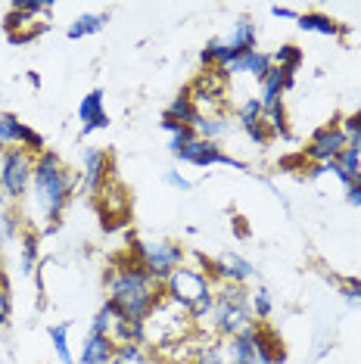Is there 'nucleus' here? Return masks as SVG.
<instances>
[{"label": "nucleus", "instance_id": "1", "mask_svg": "<svg viewBox=\"0 0 361 364\" xmlns=\"http://www.w3.org/2000/svg\"><path fill=\"white\" fill-rule=\"evenodd\" d=\"M106 287H109V302L128 321H146V314L166 296L162 293V284L134 255H125V259H119L112 264L109 274H106Z\"/></svg>", "mask_w": 361, "mask_h": 364}, {"label": "nucleus", "instance_id": "2", "mask_svg": "<svg viewBox=\"0 0 361 364\" xmlns=\"http://www.w3.org/2000/svg\"><path fill=\"white\" fill-rule=\"evenodd\" d=\"M81 184V178L75 171H69L65 165L60 162L56 153H41L35 156V175H31V205H35L38 218L44 221L47 228H56L60 225V215L63 209L69 205L75 187Z\"/></svg>", "mask_w": 361, "mask_h": 364}, {"label": "nucleus", "instance_id": "3", "mask_svg": "<svg viewBox=\"0 0 361 364\" xmlns=\"http://www.w3.org/2000/svg\"><path fill=\"white\" fill-rule=\"evenodd\" d=\"M193 330L196 324H193L190 311L184 305L171 302L168 296H162V302L144 321V346L153 343L159 349H166V346H175L180 339H187V333H193Z\"/></svg>", "mask_w": 361, "mask_h": 364}, {"label": "nucleus", "instance_id": "4", "mask_svg": "<svg viewBox=\"0 0 361 364\" xmlns=\"http://www.w3.org/2000/svg\"><path fill=\"white\" fill-rule=\"evenodd\" d=\"M162 293H166L171 302L193 311L196 305L215 299V284H212L203 268H187V264H180L178 271H171V277L166 284H162Z\"/></svg>", "mask_w": 361, "mask_h": 364}, {"label": "nucleus", "instance_id": "5", "mask_svg": "<svg viewBox=\"0 0 361 364\" xmlns=\"http://www.w3.org/2000/svg\"><path fill=\"white\" fill-rule=\"evenodd\" d=\"M131 255H134L159 284H166L171 277V271H178L180 264H184V246L171 243V240H134V243H131Z\"/></svg>", "mask_w": 361, "mask_h": 364}, {"label": "nucleus", "instance_id": "6", "mask_svg": "<svg viewBox=\"0 0 361 364\" xmlns=\"http://www.w3.org/2000/svg\"><path fill=\"white\" fill-rule=\"evenodd\" d=\"M31 175H35V156L26 150H6L0 162V193L6 200H22L31 187Z\"/></svg>", "mask_w": 361, "mask_h": 364}, {"label": "nucleus", "instance_id": "7", "mask_svg": "<svg viewBox=\"0 0 361 364\" xmlns=\"http://www.w3.org/2000/svg\"><path fill=\"white\" fill-rule=\"evenodd\" d=\"M346 146H349V137H346V131H343L340 119H336L333 125H324L311 134L302 159L311 162V165H327V162L340 159V153L346 150Z\"/></svg>", "mask_w": 361, "mask_h": 364}, {"label": "nucleus", "instance_id": "8", "mask_svg": "<svg viewBox=\"0 0 361 364\" xmlns=\"http://www.w3.org/2000/svg\"><path fill=\"white\" fill-rule=\"evenodd\" d=\"M0 146H4V150H26L31 156L47 153L44 137L10 112H0Z\"/></svg>", "mask_w": 361, "mask_h": 364}, {"label": "nucleus", "instance_id": "9", "mask_svg": "<svg viewBox=\"0 0 361 364\" xmlns=\"http://www.w3.org/2000/svg\"><path fill=\"white\" fill-rule=\"evenodd\" d=\"M97 203H100V215H103V228L106 230H116V228H122L128 221L131 196L116 178H109L100 190H97Z\"/></svg>", "mask_w": 361, "mask_h": 364}, {"label": "nucleus", "instance_id": "10", "mask_svg": "<svg viewBox=\"0 0 361 364\" xmlns=\"http://www.w3.org/2000/svg\"><path fill=\"white\" fill-rule=\"evenodd\" d=\"M203 271L209 274L212 284H237V287H243V284H249L252 274H256V268H252V262H246L243 255H237V252H225L221 259H206L200 264Z\"/></svg>", "mask_w": 361, "mask_h": 364}, {"label": "nucleus", "instance_id": "11", "mask_svg": "<svg viewBox=\"0 0 361 364\" xmlns=\"http://www.w3.org/2000/svg\"><path fill=\"white\" fill-rule=\"evenodd\" d=\"M180 162H190V165H200V168H209V165H231L237 171H246V165L240 159H231L227 153H221L218 144H212V140H203L196 137L190 146H184V150L175 153Z\"/></svg>", "mask_w": 361, "mask_h": 364}, {"label": "nucleus", "instance_id": "12", "mask_svg": "<svg viewBox=\"0 0 361 364\" xmlns=\"http://www.w3.org/2000/svg\"><path fill=\"white\" fill-rule=\"evenodd\" d=\"M109 178H112V156L100 150V146H87L81 153V187L87 193H97Z\"/></svg>", "mask_w": 361, "mask_h": 364}, {"label": "nucleus", "instance_id": "13", "mask_svg": "<svg viewBox=\"0 0 361 364\" xmlns=\"http://www.w3.org/2000/svg\"><path fill=\"white\" fill-rule=\"evenodd\" d=\"M4 28L6 35H10L13 44H26V41L38 38L41 31L47 28V22L41 19V16H31V13H22V10H10L4 19Z\"/></svg>", "mask_w": 361, "mask_h": 364}, {"label": "nucleus", "instance_id": "14", "mask_svg": "<svg viewBox=\"0 0 361 364\" xmlns=\"http://www.w3.org/2000/svg\"><path fill=\"white\" fill-rule=\"evenodd\" d=\"M262 109H265V106H262L259 97H249V100H243L237 106V122H240V128L256 140L259 146H265L271 140V134H268V128L262 125Z\"/></svg>", "mask_w": 361, "mask_h": 364}, {"label": "nucleus", "instance_id": "15", "mask_svg": "<svg viewBox=\"0 0 361 364\" xmlns=\"http://www.w3.org/2000/svg\"><path fill=\"white\" fill-rule=\"evenodd\" d=\"M78 119H81V134H94V131L109 128V115L103 109V90H90L78 106Z\"/></svg>", "mask_w": 361, "mask_h": 364}, {"label": "nucleus", "instance_id": "16", "mask_svg": "<svg viewBox=\"0 0 361 364\" xmlns=\"http://www.w3.org/2000/svg\"><path fill=\"white\" fill-rule=\"evenodd\" d=\"M271 56L268 53H262V50H252V53H240V56H234L231 65L227 69H221V75L225 78H237V75H252L256 81H262L268 75V69H271Z\"/></svg>", "mask_w": 361, "mask_h": 364}, {"label": "nucleus", "instance_id": "17", "mask_svg": "<svg viewBox=\"0 0 361 364\" xmlns=\"http://www.w3.org/2000/svg\"><path fill=\"white\" fill-rule=\"evenodd\" d=\"M262 85V106H281L284 103V94L293 87V75L290 72H284L281 65H271L268 75L259 81Z\"/></svg>", "mask_w": 361, "mask_h": 364}, {"label": "nucleus", "instance_id": "18", "mask_svg": "<svg viewBox=\"0 0 361 364\" xmlns=\"http://www.w3.org/2000/svg\"><path fill=\"white\" fill-rule=\"evenodd\" d=\"M231 364H265L256 343V324L243 330V333L231 336Z\"/></svg>", "mask_w": 361, "mask_h": 364}, {"label": "nucleus", "instance_id": "19", "mask_svg": "<svg viewBox=\"0 0 361 364\" xmlns=\"http://www.w3.org/2000/svg\"><path fill=\"white\" fill-rule=\"evenodd\" d=\"M116 355V343L109 336L87 333L85 346H81V364H109Z\"/></svg>", "mask_w": 361, "mask_h": 364}, {"label": "nucleus", "instance_id": "20", "mask_svg": "<svg viewBox=\"0 0 361 364\" xmlns=\"http://www.w3.org/2000/svg\"><path fill=\"white\" fill-rule=\"evenodd\" d=\"M231 50L240 56V53H252L256 50V44H259V31H256V22L252 19H237V26H234V31H231V38L225 41Z\"/></svg>", "mask_w": 361, "mask_h": 364}, {"label": "nucleus", "instance_id": "21", "mask_svg": "<svg viewBox=\"0 0 361 364\" xmlns=\"http://www.w3.org/2000/svg\"><path fill=\"white\" fill-rule=\"evenodd\" d=\"M296 26L302 31H315V35H324V38H340V35H346L349 31L346 26L333 22L330 16H324V13H299Z\"/></svg>", "mask_w": 361, "mask_h": 364}, {"label": "nucleus", "instance_id": "22", "mask_svg": "<svg viewBox=\"0 0 361 364\" xmlns=\"http://www.w3.org/2000/svg\"><path fill=\"white\" fill-rule=\"evenodd\" d=\"M234 50L231 47L225 44V41L221 38H215V41H209L206 47H203V53H200V60H203V65H206V69H227V65H231V60H234Z\"/></svg>", "mask_w": 361, "mask_h": 364}, {"label": "nucleus", "instance_id": "23", "mask_svg": "<svg viewBox=\"0 0 361 364\" xmlns=\"http://www.w3.org/2000/svg\"><path fill=\"white\" fill-rule=\"evenodd\" d=\"M166 119H171V122H184V125H190V128H196V122H200V112H196V106H193V100H190V94H178L175 100L168 103V109H166Z\"/></svg>", "mask_w": 361, "mask_h": 364}, {"label": "nucleus", "instance_id": "24", "mask_svg": "<svg viewBox=\"0 0 361 364\" xmlns=\"http://www.w3.org/2000/svg\"><path fill=\"white\" fill-rule=\"evenodd\" d=\"M106 22H109V16H106V13H85V16H78V19L69 26V38L81 41L87 35H97V31L106 28Z\"/></svg>", "mask_w": 361, "mask_h": 364}, {"label": "nucleus", "instance_id": "25", "mask_svg": "<svg viewBox=\"0 0 361 364\" xmlns=\"http://www.w3.org/2000/svg\"><path fill=\"white\" fill-rule=\"evenodd\" d=\"M162 128L171 134V140H168V150L171 153H178V150H184V146H190L196 137V128H190V125H184V122H171V119H162Z\"/></svg>", "mask_w": 361, "mask_h": 364}, {"label": "nucleus", "instance_id": "26", "mask_svg": "<svg viewBox=\"0 0 361 364\" xmlns=\"http://www.w3.org/2000/svg\"><path fill=\"white\" fill-rule=\"evenodd\" d=\"M227 131H231V119H227V115H209V119L196 122V134L203 140H212V144H218Z\"/></svg>", "mask_w": 361, "mask_h": 364}, {"label": "nucleus", "instance_id": "27", "mask_svg": "<svg viewBox=\"0 0 361 364\" xmlns=\"http://www.w3.org/2000/svg\"><path fill=\"white\" fill-rule=\"evenodd\" d=\"M262 125L268 128L271 137H290V125H286V109L281 106H265L262 109Z\"/></svg>", "mask_w": 361, "mask_h": 364}, {"label": "nucleus", "instance_id": "28", "mask_svg": "<svg viewBox=\"0 0 361 364\" xmlns=\"http://www.w3.org/2000/svg\"><path fill=\"white\" fill-rule=\"evenodd\" d=\"M109 364H153V361L146 355L144 343H125V346H116V355H112Z\"/></svg>", "mask_w": 361, "mask_h": 364}, {"label": "nucleus", "instance_id": "29", "mask_svg": "<svg viewBox=\"0 0 361 364\" xmlns=\"http://www.w3.org/2000/svg\"><path fill=\"white\" fill-rule=\"evenodd\" d=\"M50 343H53L56 358H60L63 364H75V358H72V349H69V324L50 327Z\"/></svg>", "mask_w": 361, "mask_h": 364}, {"label": "nucleus", "instance_id": "30", "mask_svg": "<svg viewBox=\"0 0 361 364\" xmlns=\"http://www.w3.org/2000/svg\"><path fill=\"white\" fill-rule=\"evenodd\" d=\"M22 274H35L38 268V234H31V230H26L22 234Z\"/></svg>", "mask_w": 361, "mask_h": 364}, {"label": "nucleus", "instance_id": "31", "mask_svg": "<svg viewBox=\"0 0 361 364\" xmlns=\"http://www.w3.org/2000/svg\"><path fill=\"white\" fill-rule=\"evenodd\" d=\"M271 63H274V65H281L284 72H290V75H293V72H296L299 65H302V50H299L296 44H284L281 50H277L274 56H271Z\"/></svg>", "mask_w": 361, "mask_h": 364}, {"label": "nucleus", "instance_id": "32", "mask_svg": "<svg viewBox=\"0 0 361 364\" xmlns=\"http://www.w3.org/2000/svg\"><path fill=\"white\" fill-rule=\"evenodd\" d=\"M112 324H116V305L106 299V305L100 311L94 314V321H90V333H100V336H109L112 333Z\"/></svg>", "mask_w": 361, "mask_h": 364}, {"label": "nucleus", "instance_id": "33", "mask_svg": "<svg viewBox=\"0 0 361 364\" xmlns=\"http://www.w3.org/2000/svg\"><path fill=\"white\" fill-rule=\"evenodd\" d=\"M249 309H252V318H259V321L271 318V309H274V302H271V293H268L265 287H256L249 293Z\"/></svg>", "mask_w": 361, "mask_h": 364}, {"label": "nucleus", "instance_id": "34", "mask_svg": "<svg viewBox=\"0 0 361 364\" xmlns=\"http://www.w3.org/2000/svg\"><path fill=\"white\" fill-rule=\"evenodd\" d=\"M13 10H22V13H31V16H41V19H47L53 6L47 4V0H13Z\"/></svg>", "mask_w": 361, "mask_h": 364}, {"label": "nucleus", "instance_id": "35", "mask_svg": "<svg viewBox=\"0 0 361 364\" xmlns=\"http://www.w3.org/2000/svg\"><path fill=\"white\" fill-rule=\"evenodd\" d=\"M193 364H225V352H221V346H215V343L200 346V352H196Z\"/></svg>", "mask_w": 361, "mask_h": 364}, {"label": "nucleus", "instance_id": "36", "mask_svg": "<svg viewBox=\"0 0 361 364\" xmlns=\"http://www.w3.org/2000/svg\"><path fill=\"white\" fill-rule=\"evenodd\" d=\"M10 311H13V302H10V284L0 280V324L10 321Z\"/></svg>", "mask_w": 361, "mask_h": 364}, {"label": "nucleus", "instance_id": "37", "mask_svg": "<svg viewBox=\"0 0 361 364\" xmlns=\"http://www.w3.org/2000/svg\"><path fill=\"white\" fill-rule=\"evenodd\" d=\"M340 125H343V131H346V137L349 134H358V131H361V109L346 115V119H340Z\"/></svg>", "mask_w": 361, "mask_h": 364}, {"label": "nucleus", "instance_id": "38", "mask_svg": "<svg viewBox=\"0 0 361 364\" xmlns=\"http://www.w3.org/2000/svg\"><path fill=\"white\" fill-rule=\"evenodd\" d=\"M166 184H171V187H175V190H184V193H187V190H190L193 184H190V181H187L184 175H180V171H166Z\"/></svg>", "mask_w": 361, "mask_h": 364}, {"label": "nucleus", "instance_id": "39", "mask_svg": "<svg viewBox=\"0 0 361 364\" xmlns=\"http://www.w3.org/2000/svg\"><path fill=\"white\" fill-rule=\"evenodd\" d=\"M346 200H349V205H361V178H355L346 187Z\"/></svg>", "mask_w": 361, "mask_h": 364}, {"label": "nucleus", "instance_id": "40", "mask_svg": "<svg viewBox=\"0 0 361 364\" xmlns=\"http://www.w3.org/2000/svg\"><path fill=\"white\" fill-rule=\"evenodd\" d=\"M343 296L352 299V302H361V284H358V280H349V284L343 287Z\"/></svg>", "mask_w": 361, "mask_h": 364}, {"label": "nucleus", "instance_id": "41", "mask_svg": "<svg viewBox=\"0 0 361 364\" xmlns=\"http://www.w3.org/2000/svg\"><path fill=\"white\" fill-rule=\"evenodd\" d=\"M271 16H277V19H293V22L299 19V13L290 10V6H271Z\"/></svg>", "mask_w": 361, "mask_h": 364}, {"label": "nucleus", "instance_id": "42", "mask_svg": "<svg viewBox=\"0 0 361 364\" xmlns=\"http://www.w3.org/2000/svg\"><path fill=\"white\" fill-rule=\"evenodd\" d=\"M16 228H19V218H16V215H6L4 218V237H16Z\"/></svg>", "mask_w": 361, "mask_h": 364}, {"label": "nucleus", "instance_id": "43", "mask_svg": "<svg viewBox=\"0 0 361 364\" xmlns=\"http://www.w3.org/2000/svg\"><path fill=\"white\" fill-rule=\"evenodd\" d=\"M4 153H6V150H4V146H0V162H4Z\"/></svg>", "mask_w": 361, "mask_h": 364}, {"label": "nucleus", "instance_id": "44", "mask_svg": "<svg viewBox=\"0 0 361 364\" xmlns=\"http://www.w3.org/2000/svg\"><path fill=\"white\" fill-rule=\"evenodd\" d=\"M0 205H4V193H0Z\"/></svg>", "mask_w": 361, "mask_h": 364}]
</instances>
